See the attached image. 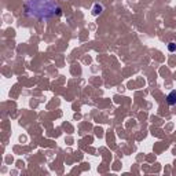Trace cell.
<instances>
[{"instance_id": "7a4b0ae2", "label": "cell", "mask_w": 176, "mask_h": 176, "mask_svg": "<svg viewBox=\"0 0 176 176\" xmlns=\"http://www.w3.org/2000/svg\"><path fill=\"white\" fill-rule=\"evenodd\" d=\"M102 12H103V6H102L101 3H95L92 6V8H91V14H92L94 17H98Z\"/></svg>"}, {"instance_id": "6da1fadb", "label": "cell", "mask_w": 176, "mask_h": 176, "mask_svg": "<svg viewBox=\"0 0 176 176\" xmlns=\"http://www.w3.org/2000/svg\"><path fill=\"white\" fill-rule=\"evenodd\" d=\"M24 11L26 17L39 21L62 15V8L58 6L57 0H28L24 6Z\"/></svg>"}, {"instance_id": "3957f363", "label": "cell", "mask_w": 176, "mask_h": 176, "mask_svg": "<svg viewBox=\"0 0 176 176\" xmlns=\"http://www.w3.org/2000/svg\"><path fill=\"white\" fill-rule=\"evenodd\" d=\"M167 103L169 105V106H173V105H176V91H171V92L168 94V96H167Z\"/></svg>"}, {"instance_id": "277c9868", "label": "cell", "mask_w": 176, "mask_h": 176, "mask_svg": "<svg viewBox=\"0 0 176 176\" xmlns=\"http://www.w3.org/2000/svg\"><path fill=\"white\" fill-rule=\"evenodd\" d=\"M168 50H169L171 52H173V51H176V43L171 42L169 44H168Z\"/></svg>"}]
</instances>
